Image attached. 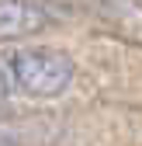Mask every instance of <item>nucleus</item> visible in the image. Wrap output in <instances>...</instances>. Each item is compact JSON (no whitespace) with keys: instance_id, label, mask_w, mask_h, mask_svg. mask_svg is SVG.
I'll return each instance as SVG.
<instances>
[{"instance_id":"1","label":"nucleus","mask_w":142,"mask_h":146,"mask_svg":"<svg viewBox=\"0 0 142 146\" xmlns=\"http://www.w3.org/2000/svg\"><path fill=\"white\" fill-rule=\"evenodd\" d=\"M11 77L28 98H56L73 84V59L62 49H14Z\"/></svg>"},{"instance_id":"2","label":"nucleus","mask_w":142,"mask_h":146,"mask_svg":"<svg viewBox=\"0 0 142 146\" xmlns=\"http://www.w3.org/2000/svg\"><path fill=\"white\" fill-rule=\"evenodd\" d=\"M52 14L42 0H0V42L4 38H24L49 28Z\"/></svg>"},{"instance_id":"3","label":"nucleus","mask_w":142,"mask_h":146,"mask_svg":"<svg viewBox=\"0 0 142 146\" xmlns=\"http://www.w3.org/2000/svg\"><path fill=\"white\" fill-rule=\"evenodd\" d=\"M14 94V77H11V52H0V104Z\"/></svg>"},{"instance_id":"4","label":"nucleus","mask_w":142,"mask_h":146,"mask_svg":"<svg viewBox=\"0 0 142 146\" xmlns=\"http://www.w3.org/2000/svg\"><path fill=\"white\" fill-rule=\"evenodd\" d=\"M0 146H17V139H14L11 132H4V129H0Z\"/></svg>"}]
</instances>
